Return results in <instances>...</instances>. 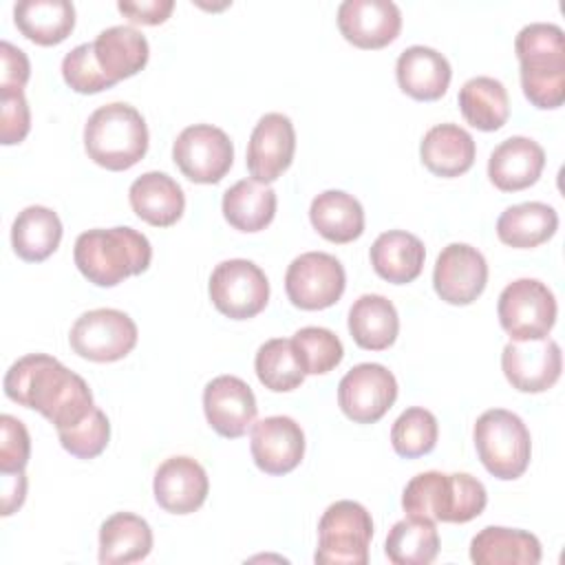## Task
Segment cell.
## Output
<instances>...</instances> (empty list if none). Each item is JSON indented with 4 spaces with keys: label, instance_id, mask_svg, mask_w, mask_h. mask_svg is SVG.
<instances>
[{
    "label": "cell",
    "instance_id": "obj_1",
    "mask_svg": "<svg viewBox=\"0 0 565 565\" xmlns=\"http://www.w3.org/2000/svg\"><path fill=\"white\" fill-rule=\"evenodd\" d=\"M4 393L11 402L35 408L55 430L79 424L95 406L86 380L46 353L15 360L4 375Z\"/></svg>",
    "mask_w": 565,
    "mask_h": 565
},
{
    "label": "cell",
    "instance_id": "obj_2",
    "mask_svg": "<svg viewBox=\"0 0 565 565\" xmlns=\"http://www.w3.org/2000/svg\"><path fill=\"white\" fill-rule=\"evenodd\" d=\"M73 260L84 278L97 287H115L128 276L143 274L152 260L150 241L128 227L82 232L73 247Z\"/></svg>",
    "mask_w": 565,
    "mask_h": 565
},
{
    "label": "cell",
    "instance_id": "obj_3",
    "mask_svg": "<svg viewBox=\"0 0 565 565\" xmlns=\"http://www.w3.org/2000/svg\"><path fill=\"white\" fill-rule=\"evenodd\" d=\"M523 95L550 110L565 102V35L558 24L530 22L514 40Z\"/></svg>",
    "mask_w": 565,
    "mask_h": 565
},
{
    "label": "cell",
    "instance_id": "obj_4",
    "mask_svg": "<svg viewBox=\"0 0 565 565\" xmlns=\"http://www.w3.org/2000/svg\"><path fill=\"white\" fill-rule=\"evenodd\" d=\"M486 503L483 483L468 472L426 470L415 475L402 492L406 514L444 523H468L483 512Z\"/></svg>",
    "mask_w": 565,
    "mask_h": 565
},
{
    "label": "cell",
    "instance_id": "obj_5",
    "mask_svg": "<svg viewBox=\"0 0 565 565\" xmlns=\"http://www.w3.org/2000/svg\"><path fill=\"white\" fill-rule=\"evenodd\" d=\"M84 148L97 166L113 172L128 170L148 150L146 119L130 104H104L93 110L84 126Z\"/></svg>",
    "mask_w": 565,
    "mask_h": 565
},
{
    "label": "cell",
    "instance_id": "obj_6",
    "mask_svg": "<svg viewBox=\"0 0 565 565\" xmlns=\"http://www.w3.org/2000/svg\"><path fill=\"white\" fill-rule=\"evenodd\" d=\"M475 448L483 468L497 479H519L532 455L530 430L523 419L505 408H490L477 417Z\"/></svg>",
    "mask_w": 565,
    "mask_h": 565
},
{
    "label": "cell",
    "instance_id": "obj_7",
    "mask_svg": "<svg viewBox=\"0 0 565 565\" xmlns=\"http://www.w3.org/2000/svg\"><path fill=\"white\" fill-rule=\"evenodd\" d=\"M371 539V512L358 501H335L318 521V550L313 558L316 563L366 565Z\"/></svg>",
    "mask_w": 565,
    "mask_h": 565
},
{
    "label": "cell",
    "instance_id": "obj_8",
    "mask_svg": "<svg viewBox=\"0 0 565 565\" xmlns=\"http://www.w3.org/2000/svg\"><path fill=\"white\" fill-rule=\"evenodd\" d=\"M497 313L503 331L512 340H539L556 322V298L545 282L516 278L499 294Z\"/></svg>",
    "mask_w": 565,
    "mask_h": 565
},
{
    "label": "cell",
    "instance_id": "obj_9",
    "mask_svg": "<svg viewBox=\"0 0 565 565\" xmlns=\"http://www.w3.org/2000/svg\"><path fill=\"white\" fill-rule=\"evenodd\" d=\"M135 320L119 309H90L82 313L68 333L71 349L90 362H117L137 344Z\"/></svg>",
    "mask_w": 565,
    "mask_h": 565
},
{
    "label": "cell",
    "instance_id": "obj_10",
    "mask_svg": "<svg viewBox=\"0 0 565 565\" xmlns=\"http://www.w3.org/2000/svg\"><path fill=\"white\" fill-rule=\"evenodd\" d=\"M212 305L232 320H247L260 313L269 300L265 271L247 258H230L214 267L210 276Z\"/></svg>",
    "mask_w": 565,
    "mask_h": 565
},
{
    "label": "cell",
    "instance_id": "obj_11",
    "mask_svg": "<svg viewBox=\"0 0 565 565\" xmlns=\"http://www.w3.org/2000/svg\"><path fill=\"white\" fill-rule=\"evenodd\" d=\"M347 274L342 263L327 252L296 256L285 274V291L294 307L318 311L335 305L344 294Z\"/></svg>",
    "mask_w": 565,
    "mask_h": 565
},
{
    "label": "cell",
    "instance_id": "obj_12",
    "mask_svg": "<svg viewBox=\"0 0 565 565\" xmlns=\"http://www.w3.org/2000/svg\"><path fill=\"white\" fill-rule=\"evenodd\" d=\"M172 159L190 181L218 183L234 163V146L225 130L212 124H192L177 135Z\"/></svg>",
    "mask_w": 565,
    "mask_h": 565
},
{
    "label": "cell",
    "instance_id": "obj_13",
    "mask_svg": "<svg viewBox=\"0 0 565 565\" xmlns=\"http://www.w3.org/2000/svg\"><path fill=\"white\" fill-rule=\"evenodd\" d=\"M397 399L395 375L377 362L355 364L338 384V404L355 424H375Z\"/></svg>",
    "mask_w": 565,
    "mask_h": 565
},
{
    "label": "cell",
    "instance_id": "obj_14",
    "mask_svg": "<svg viewBox=\"0 0 565 565\" xmlns=\"http://www.w3.org/2000/svg\"><path fill=\"white\" fill-rule=\"evenodd\" d=\"M501 369L516 391L543 393L561 377V347L547 335L539 340H510L501 353Z\"/></svg>",
    "mask_w": 565,
    "mask_h": 565
},
{
    "label": "cell",
    "instance_id": "obj_15",
    "mask_svg": "<svg viewBox=\"0 0 565 565\" xmlns=\"http://www.w3.org/2000/svg\"><path fill=\"white\" fill-rule=\"evenodd\" d=\"M488 282V263L483 254L468 243L446 245L433 269V287L448 305L475 302Z\"/></svg>",
    "mask_w": 565,
    "mask_h": 565
},
{
    "label": "cell",
    "instance_id": "obj_16",
    "mask_svg": "<svg viewBox=\"0 0 565 565\" xmlns=\"http://www.w3.org/2000/svg\"><path fill=\"white\" fill-rule=\"evenodd\" d=\"M296 152V130L287 115L267 113L258 119L247 143V170L254 181L271 183L289 166Z\"/></svg>",
    "mask_w": 565,
    "mask_h": 565
},
{
    "label": "cell",
    "instance_id": "obj_17",
    "mask_svg": "<svg viewBox=\"0 0 565 565\" xmlns=\"http://www.w3.org/2000/svg\"><path fill=\"white\" fill-rule=\"evenodd\" d=\"M207 424L227 439L243 437L256 419V397L249 384L236 375H218L203 388Z\"/></svg>",
    "mask_w": 565,
    "mask_h": 565
},
{
    "label": "cell",
    "instance_id": "obj_18",
    "mask_svg": "<svg viewBox=\"0 0 565 565\" xmlns=\"http://www.w3.org/2000/svg\"><path fill=\"white\" fill-rule=\"evenodd\" d=\"M252 457L267 475H287L305 457V433L287 415H271L252 424Z\"/></svg>",
    "mask_w": 565,
    "mask_h": 565
},
{
    "label": "cell",
    "instance_id": "obj_19",
    "mask_svg": "<svg viewBox=\"0 0 565 565\" xmlns=\"http://www.w3.org/2000/svg\"><path fill=\"white\" fill-rule=\"evenodd\" d=\"M338 29L353 46L382 49L399 35L402 11L391 0H344Z\"/></svg>",
    "mask_w": 565,
    "mask_h": 565
},
{
    "label": "cell",
    "instance_id": "obj_20",
    "mask_svg": "<svg viewBox=\"0 0 565 565\" xmlns=\"http://www.w3.org/2000/svg\"><path fill=\"white\" fill-rule=\"evenodd\" d=\"M152 490L157 503L166 512L190 514L205 503L210 481L205 468L196 459L177 455L157 468Z\"/></svg>",
    "mask_w": 565,
    "mask_h": 565
},
{
    "label": "cell",
    "instance_id": "obj_21",
    "mask_svg": "<svg viewBox=\"0 0 565 565\" xmlns=\"http://www.w3.org/2000/svg\"><path fill=\"white\" fill-rule=\"evenodd\" d=\"M543 168L545 150L523 135L503 139L488 159V177L503 192H516L534 185Z\"/></svg>",
    "mask_w": 565,
    "mask_h": 565
},
{
    "label": "cell",
    "instance_id": "obj_22",
    "mask_svg": "<svg viewBox=\"0 0 565 565\" xmlns=\"http://www.w3.org/2000/svg\"><path fill=\"white\" fill-rule=\"evenodd\" d=\"M399 88L419 102H435L446 95L452 68L450 62L430 46L415 44L399 53L395 64Z\"/></svg>",
    "mask_w": 565,
    "mask_h": 565
},
{
    "label": "cell",
    "instance_id": "obj_23",
    "mask_svg": "<svg viewBox=\"0 0 565 565\" xmlns=\"http://www.w3.org/2000/svg\"><path fill=\"white\" fill-rule=\"evenodd\" d=\"M128 201L132 212L154 227L174 225L185 210V194L181 185L159 170L137 177L128 188Z\"/></svg>",
    "mask_w": 565,
    "mask_h": 565
},
{
    "label": "cell",
    "instance_id": "obj_24",
    "mask_svg": "<svg viewBox=\"0 0 565 565\" xmlns=\"http://www.w3.org/2000/svg\"><path fill=\"white\" fill-rule=\"evenodd\" d=\"M477 146L472 135L457 124H437L426 130L419 143L422 163L437 177H459L475 163Z\"/></svg>",
    "mask_w": 565,
    "mask_h": 565
},
{
    "label": "cell",
    "instance_id": "obj_25",
    "mask_svg": "<svg viewBox=\"0 0 565 565\" xmlns=\"http://www.w3.org/2000/svg\"><path fill=\"white\" fill-rule=\"evenodd\" d=\"M541 554V541L514 527L488 525L470 541V561L477 565H536Z\"/></svg>",
    "mask_w": 565,
    "mask_h": 565
},
{
    "label": "cell",
    "instance_id": "obj_26",
    "mask_svg": "<svg viewBox=\"0 0 565 565\" xmlns=\"http://www.w3.org/2000/svg\"><path fill=\"white\" fill-rule=\"evenodd\" d=\"M93 51L104 75L115 84L139 73L150 55L146 35L128 24H115L104 29L95 38Z\"/></svg>",
    "mask_w": 565,
    "mask_h": 565
},
{
    "label": "cell",
    "instance_id": "obj_27",
    "mask_svg": "<svg viewBox=\"0 0 565 565\" xmlns=\"http://www.w3.org/2000/svg\"><path fill=\"white\" fill-rule=\"evenodd\" d=\"M371 265L375 274L393 285L413 282L424 267V243L404 230H388L371 245Z\"/></svg>",
    "mask_w": 565,
    "mask_h": 565
},
{
    "label": "cell",
    "instance_id": "obj_28",
    "mask_svg": "<svg viewBox=\"0 0 565 565\" xmlns=\"http://www.w3.org/2000/svg\"><path fill=\"white\" fill-rule=\"evenodd\" d=\"M152 550V530L132 512H115L99 527V563L128 565L143 561Z\"/></svg>",
    "mask_w": 565,
    "mask_h": 565
},
{
    "label": "cell",
    "instance_id": "obj_29",
    "mask_svg": "<svg viewBox=\"0 0 565 565\" xmlns=\"http://www.w3.org/2000/svg\"><path fill=\"white\" fill-rule=\"evenodd\" d=\"M349 331L353 342L366 351L388 349L399 331L395 305L380 294H362L349 309Z\"/></svg>",
    "mask_w": 565,
    "mask_h": 565
},
{
    "label": "cell",
    "instance_id": "obj_30",
    "mask_svg": "<svg viewBox=\"0 0 565 565\" xmlns=\"http://www.w3.org/2000/svg\"><path fill=\"white\" fill-rule=\"evenodd\" d=\"M309 218L316 232L331 243H351L364 232L362 203L342 190H324L309 205Z\"/></svg>",
    "mask_w": 565,
    "mask_h": 565
},
{
    "label": "cell",
    "instance_id": "obj_31",
    "mask_svg": "<svg viewBox=\"0 0 565 565\" xmlns=\"http://www.w3.org/2000/svg\"><path fill=\"white\" fill-rule=\"evenodd\" d=\"M15 26L35 44L64 42L75 26V7L68 0H20L13 7Z\"/></svg>",
    "mask_w": 565,
    "mask_h": 565
},
{
    "label": "cell",
    "instance_id": "obj_32",
    "mask_svg": "<svg viewBox=\"0 0 565 565\" xmlns=\"http://www.w3.org/2000/svg\"><path fill=\"white\" fill-rule=\"evenodd\" d=\"M558 227V214L552 205L541 201H525L510 205L501 212L497 221V234L501 243L530 249L550 241Z\"/></svg>",
    "mask_w": 565,
    "mask_h": 565
},
{
    "label": "cell",
    "instance_id": "obj_33",
    "mask_svg": "<svg viewBox=\"0 0 565 565\" xmlns=\"http://www.w3.org/2000/svg\"><path fill=\"white\" fill-rule=\"evenodd\" d=\"M276 192L267 183L254 179H241L223 194V216L241 232L265 230L276 214Z\"/></svg>",
    "mask_w": 565,
    "mask_h": 565
},
{
    "label": "cell",
    "instance_id": "obj_34",
    "mask_svg": "<svg viewBox=\"0 0 565 565\" xmlns=\"http://www.w3.org/2000/svg\"><path fill=\"white\" fill-rule=\"evenodd\" d=\"M62 241L60 216L44 205H29L18 212L11 225L13 252L26 263H40L49 258Z\"/></svg>",
    "mask_w": 565,
    "mask_h": 565
},
{
    "label": "cell",
    "instance_id": "obj_35",
    "mask_svg": "<svg viewBox=\"0 0 565 565\" xmlns=\"http://www.w3.org/2000/svg\"><path fill=\"white\" fill-rule=\"evenodd\" d=\"M463 119L479 130H499L510 117V97L505 86L488 75L470 77L459 90Z\"/></svg>",
    "mask_w": 565,
    "mask_h": 565
},
{
    "label": "cell",
    "instance_id": "obj_36",
    "mask_svg": "<svg viewBox=\"0 0 565 565\" xmlns=\"http://www.w3.org/2000/svg\"><path fill=\"white\" fill-rule=\"evenodd\" d=\"M384 552L395 565H428L439 554V532L435 521L406 516L397 521L386 536Z\"/></svg>",
    "mask_w": 565,
    "mask_h": 565
},
{
    "label": "cell",
    "instance_id": "obj_37",
    "mask_svg": "<svg viewBox=\"0 0 565 565\" xmlns=\"http://www.w3.org/2000/svg\"><path fill=\"white\" fill-rule=\"evenodd\" d=\"M254 369L260 384L274 393L294 391L305 382L302 364L287 338H271L263 342L256 351Z\"/></svg>",
    "mask_w": 565,
    "mask_h": 565
},
{
    "label": "cell",
    "instance_id": "obj_38",
    "mask_svg": "<svg viewBox=\"0 0 565 565\" xmlns=\"http://www.w3.org/2000/svg\"><path fill=\"white\" fill-rule=\"evenodd\" d=\"M437 437H439L437 417L422 406L406 408L391 426L393 450L406 459L428 455L435 448Z\"/></svg>",
    "mask_w": 565,
    "mask_h": 565
},
{
    "label": "cell",
    "instance_id": "obj_39",
    "mask_svg": "<svg viewBox=\"0 0 565 565\" xmlns=\"http://www.w3.org/2000/svg\"><path fill=\"white\" fill-rule=\"evenodd\" d=\"M291 344L298 353L305 375H322L342 362L344 347L340 338L324 327H302L294 333Z\"/></svg>",
    "mask_w": 565,
    "mask_h": 565
},
{
    "label": "cell",
    "instance_id": "obj_40",
    "mask_svg": "<svg viewBox=\"0 0 565 565\" xmlns=\"http://www.w3.org/2000/svg\"><path fill=\"white\" fill-rule=\"evenodd\" d=\"M60 444L66 452H71L77 459H93L104 452L110 439V424L106 413L99 406H93V411L75 426L66 430H57Z\"/></svg>",
    "mask_w": 565,
    "mask_h": 565
},
{
    "label": "cell",
    "instance_id": "obj_41",
    "mask_svg": "<svg viewBox=\"0 0 565 565\" xmlns=\"http://www.w3.org/2000/svg\"><path fill=\"white\" fill-rule=\"evenodd\" d=\"M62 77L73 90L84 93V95H93V93L115 86V82L108 79L104 75V71L99 68V64L95 60L93 42H82L64 55Z\"/></svg>",
    "mask_w": 565,
    "mask_h": 565
},
{
    "label": "cell",
    "instance_id": "obj_42",
    "mask_svg": "<svg viewBox=\"0 0 565 565\" xmlns=\"http://www.w3.org/2000/svg\"><path fill=\"white\" fill-rule=\"evenodd\" d=\"M31 455V437L26 426L4 413L0 417V472H20L29 463Z\"/></svg>",
    "mask_w": 565,
    "mask_h": 565
},
{
    "label": "cell",
    "instance_id": "obj_43",
    "mask_svg": "<svg viewBox=\"0 0 565 565\" xmlns=\"http://www.w3.org/2000/svg\"><path fill=\"white\" fill-rule=\"evenodd\" d=\"M0 141L20 143L31 130V110L22 90H0Z\"/></svg>",
    "mask_w": 565,
    "mask_h": 565
},
{
    "label": "cell",
    "instance_id": "obj_44",
    "mask_svg": "<svg viewBox=\"0 0 565 565\" xmlns=\"http://www.w3.org/2000/svg\"><path fill=\"white\" fill-rule=\"evenodd\" d=\"M0 60H2V73H0V90H22L31 75L29 57L22 49L13 46L11 42H0Z\"/></svg>",
    "mask_w": 565,
    "mask_h": 565
},
{
    "label": "cell",
    "instance_id": "obj_45",
    "mask_svg": "<svg viewBox=\"0 0 565 565\" xmlns=\"http://www.w3.org/2000/svg\"><path fill=\"white\" fill-rule=\"evenodd\" d=\"M117 9L132 22L161 24L174 9L172 0H119Z\"/></svg>",
    "mask_w": 565,
    "mask_h": 565
},
{
    "label": "cell",
    "instance_id": "obj_46",
    "mask_svg": "<svg viewBox=\"0 0 565 565\" xmlns=\"http://www.w3.org/2000/svg\"><path fill=\"white\" fill-rule=\"evenodd\" d=\"M26 497V477L24 470L2 475V516L13 514Z\"/></svg>",
    "mask_w": 565,
    "mask_h": 565
}]
</instances>
